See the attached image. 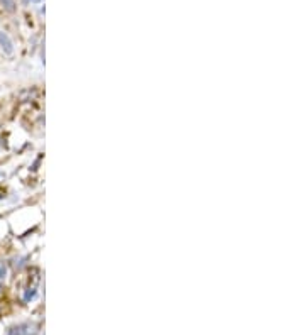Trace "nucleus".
<instances>
[{"mask_svg":"<svg viewBox=\"0 0 305 335\" xmlns=\"http://www.w3.org/2000/svg\"><path fill=\"white\" fill-rule=\"evenodd\" d=\"M2 4L9 12H12L14 9H16V2H14V0H2Z\"/></svg>","mask_w":305,"mask_h":335,"instance_id":"nucleus-2","label":"nucleus"},{"mask_svg":"<svg viewBox=\"0 0 305 335\" xmlns=\"http://www.w3.org/2000/svg\"><path fill=\"white\" fill-rule=\"evenodd\" d=\"M0 46H2V49L6 51L7 54H11L12 51H14V48H12V41L9 39V36L6 34V32H2V31H0Z\"/></svg>","mask_w":305,"mask_h":335,"instance_id":"nucleus-1","label":"nucleus"}]
</instances>
